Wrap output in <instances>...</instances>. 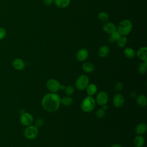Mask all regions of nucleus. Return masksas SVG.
Masks as SVG:
<instances>
[{
  "instance_id": "obj_1",
  "label": "nucleus",
  "mask_w": 147,
  "mask_h": 147,
  "mask_svg": "<svg viewBox=\"0 0 147 147\" xmlns=\"http://www.w3.org/2000/svg\"><path fill=\"white\" fill-rule=\"evenodd\" d=\"M60 99V96L56 93H48L42 99V107L48 112H55L60 107L61 104Z\"/></svg>"
},
{
  "instance_id": "obj_2",
  "label": "nucleus",
  "mask_w": 147,
  "mask_h": 147,
  "mask_svg": "<svg viewBox=\"0 0 147 147\" xmlns=\"http://www.w3.org/2000/svg\"><path fill=\"white\" fill-rule=\"evenodd\" d=\"M133 29V24L131 21L127 19L122 20L117 27V30L121 34V36H127L131 31Z\"/></svg>"
},
{
  "instance_id": "obj_3",
  "label": "nucleus",
  "mask_w": 147,
  "mask_h": 147,
  "mask_svg": "<svg viewBox=\"0 0 147 147\" xmlns=\"http://www.w3.org/2000/svg\"><path fill=\"white\" fill-rule=\"evenodd\" d=\"M96 102L91 96L86 97L81 103L82 110L86 113H90L94 110L95 107Z\"/></svg>"
},
{
  "instance_id": "obj_4",
  "label": "nucleus",
  "mask_w": 147,
  "mask_h": 147,
  "mask_svg": "<svg viewBox=\"0 0 147 147\" xmlns=\"http://www.w3.org/2000/svg\"><path fill=\"white\" fill-rule=\"evenodd\" d=\"M38 134V127L34 125H29L26 126L24 131V134L25 138L28 140H33Z\"/></svg>"
},
{
  "instance_id": "obj_5",
  "label": "nucleus",
  "mask_w": 147,
  "mask_h": 147,
  "mask_svg": "<svg viewBox=\"0 0 147 147\" xmlns=\"http://www.w3.org/2000/svg\"><path fill=\"white\" fill-rule=\"evenodd\" d=\"M88 84L89 79L88 76L85 75H81L79 76L75 82V86L76 88L80 91L86 89Z\"/></svg>"
},
{
  "instance_id": "obj_6",
  "label": "nucleus",
  "mask_w": 147,
  "mask_h": 147,
  "mask_svg": "<svg viewBox=\"0 0 147 147\" xmlns=\"http://www.w3.org/2000/svg\"><path fill=\"white\" fill-rule=\"evenodd\" d=\"M46 86L49 91L56 93L60 90L61 84L56 79H50L47 82Z\"/></svg>"
},
{
  "instance_id": "obj_7",
  "label": "nucleus",
  "mask_w": 147,
  "mask_h": 147,
  "mask_svg": "<svg viewBox=\"0 0 147 147\" xmlns=\"http://www.w3.org/2000/svg\"><path fill=\"white\" fill-rule=\"evenodd\" d=\"M20 122L22 125L25 126L31 125L33 122V117L29 113H24L20 117Z\"/></svg>"
},
{
  "instance_id": "obj_8",
  "label": "nucleus",
  "mask_w": 147,
  "mask_h": 147,
  "mask_svg": "<svg viewBox=\"0 0 147 147\" xmlns=\"http://www.w3.org/2000/svg\"><path fill=\"white\" fill-rule=\"evenodd\" d=\"M109 99L108 95L105 91H101L99 92L96 96V102L100 106L106 105Z\"/></svg>"
},
{
  "instance_id": "obj_9",
  "label": "nucleus",
  "mask_w": 147,
  "mask_h": 147,
  "mask_svg": "<svg viewBox=\"0 0 147 147\" xmlns=\"http://www.w3.org/2000/svg\"><path fill=\"white\" fill-rule=\"evenodd\" d=\"M113 103L115 107H121L125 103V98L122 94H117L113 97Z\"/></svg>"
},
{
  "instance_id": "obj_10",
  "label": "nucleus",
  "mask_w": 147,
  "mask_h": 147,
  "mask_svg": "<svg viewBox=\"0 0 147 147\" xmlns=\"http://www.w3.org/2000/svg\"><path fill=\"white\" fill-rule=\"evenodd\" d=\"M76 59L79 61H83L87 59L88 57V52L85 48H81L76 53Z\"/></svg>"
},
{
  "instance_id": "obj_11",
  "label": "nucleus",
  "mask_w": 147,
  "mask_h": 147,
  "mask_svg": "<svg viewBox=\"0 0 147 147\" xmlns=\"http://www.w3.org/2000/svg\"><path fill=\"white\" fill-rule=\"evenodd\" d=\"M12 65L14 69L18 71L23 70L25 67V63L24 61L20 58L15 59L13 61Z\"/></svg>"
},
{
  "instance_id": "obj_12",
  "label": "nucleus",
  "mask_w": 147,
  "mask_h": 147,
  "mask_svg": "<svg viewBox=\"0 0 147 147\" xmlns=\"http://www.w3.org/2000/svg\"><path fill=\"white\" fill-rule=\"evenodd\" d=\"M137 57L143 61H147V48L146 47H142L140 48L137 51Z\"/></svg>"
},
{
  "instance_id": "obj_13",
  "label": "nucleus",
  "mask_w": 147,
  "mask_h": 147,
  "mask_svg": "<svg viewBox=\"0 0 147 147\" xmlns=\"http://www.w3.org/2000/svg\"><path fill=\"white\" fill-rule=\"evenodd\" d=\"M103 30L105 32L110 34L117 30V26L113 22H106L103 25Z\"/></svg>"
},
{
  "instance_id": "obj_14",
  "label": "nucleus",
  "mask_w": 147,
  "mask_h": 147,
  "mask_svg": "<svg viewBox=\"0 0 147 147\" xmlns=\"http://www.w3.org/2000/svg\"><path fill=\"white\" fill-rule=\"evenodd\" d=\"M110 53V48L107 45H103L100 47L98 51V56L101 58L106 57Z\"/></svg>"
},
{
  "instance_id": "obj_15",
  "label": "nucleus",
  "mask_w": 147,
  "mask_h": 147,
  "mask_svg": "<svg viewBox=\"0 0 147 147\" xmlns=\"http://www.w3.org/2000/svg\"><path fill=\"white\" fill-rule=\"evenodd\" d=\"M146 130L147 125L146 123L143 122L138 124L135 128V131L137 135H142L144 134L146 131Z\"/></svg>"
},
{
  "instance_id": "obj_16",
  "label": "nucleus",
  "mask_w": 147,
  "mask_h": 147,
  "mask_svg": "<svg viewBox=\"0 0 147 147\" xmlns=\"http://www.w3.org/2000/svg\"><path fill=\"white\" fill-rule=\"evenodd\" d=\"M145 144V138L141 135L137 136L133 140V144L135 147H142Z\"/></svg>"
},
{
  "instance_id": "obj_17",
  "label": "nucleus",
  "mask_w": 147,
  "mask_h": 147,
  "mask_svg": "<svg viewBox=\"0 0 147 147\" xmlns=\"http://www.w3.org/2000/svg\"><path fill=\"white\" fill-rule=\"evenodd\" d=\"M136 102L139 106L141 107H145L147 105L146 97L142 94L139 95L136 97Z\"/></svg>"
},
{
  "instance_id": "obj_18",
  "label": "nucleus",
  "mask_w": 147,
  "mask_h": 147,
  "mask_svg": "<svg viewBox=\"0 0 147 147\" xmlns=\"http://www.w3.org/2000/svg\"><path fill=\"white\" fill-rule=\"evenodd\" d=\"M53 2L57 7L63 9L68 7L69 5L71 0H54Z\"/></svg>"
},
{
  "instance_id": "obj_19",
  "label": "nucleus",
  "mask_w": 147,
  "mask_h": 147,
  "mask_svg": "<svg viewBox=\"0 0 147 147\" xmlns=\"http://www.w3.org/2000/svg\"><path fill=\"white\" fill-rule=\"evenodd\" d=\"M82 69L85 72L91 73L94 71L95 67L92 63L90 62H87L83 64Z\"/></svg>"
},
{
  "instance_id": "obj_20",
  "label": "nucleus",
  "mask_w": 147,
  "mask_h": 147,
  "mask_svg": "<svg viewBox=\"0 0 147 147\" xmlns=\"http://www.w3.org/2000/svg\"><path fill=\"white\" fill-rule=\"evenodd\" d=\"M110 36L109 37V41L111 43H113L115 41H117L119 37L121 36V34L119 33V32L117 30H115V31L113 32L110 34H109Z\"/></svg>"
},
{
  "instance_id": "obj_21",
  "label": "nucleus",
  "mask_w": 147,
  "mask_h": 147,
  "mask_svg": "<svg viewBox=\"0 0 147 147\" xmlns=\"http://www.w3.org/2000/svg\"><path fill=\"white\" fill-rule=\"evenodd\" d=\"M123 54L126 58L131 59L134 57L135 52L133 48L130 47H126L123 50Z\"/></svg>"
},
{
  "instance_id": "obj_22",
  "label": "nucleus",
  "mask_w": 147,
  "mask_h": 147,
  "mask_svg": "<svg viewBox=\"0 0 147 147\" xmlns=\"http://www.w3.org/2000/svg\"><path fill=\"white\" fill-rule=\"evenodd\" d=\"M86 91L88 96H92L96 92L97 87L94 83L90 84L86 88Z\"/></svg>"
},
{
  "instance_id": "obj_23",
  "label": "nucleus",
  "mask_w": 147,
  "mask_h": 147,
  "mask_svg": "<svg viewBox=\"0 0 147 147\" xmlns=\"http://www.w3.org/2000/svg\"><path fill=\"white\" fill-rule=\"evenodd\" d=\"M60 103L64 106H69L72 104L73 100L72 98L67 95L60 99Z\"/></svg>"
},
{
  "instance_id": "obj_24",
  "label": "nucleus",
  "mask_w": 147,
  "mask_h": 147,
  "mask_svg": "<svg viewBox=\"0 0 147 147\" xmlns=\"http://www.w3.org/2000/svg\"><path fill=\"white\" fill-rule=\"evenodd\" d=\"M98 17L100 21L104 22V23L107 22L109 19V14L105 11H101V12L99 13Z\"/></svg>"
},
{
  "instance_id": "obj_25",
  "label": "nucleus",
  "mask_w": 147,
  "mask_h": 147,
  "mask_svg": "<svg viewBox=\"0 0 147 147\" xmlns=\"http://www.w3.org/2000/svg\"><path fill=\"white\" fill-rule=\"evenodd\" d=\"M117 44L119 47H124L127 42V38L125 36H121L116 41Z\"/></svg>"
},
{
  "instance_id": "obj_26",
  "label": "nucleus",
  "mask_w": 147,
  "mask_h": 147,
  "mask_svg": "<svg viewBox=\"0 0 147 147\" xmlns=\"http://www.w3.org/2000/svg\"><path fill=\"white\" fill-rule=\"evenodd\" d=\"M147 71V61H143L140 64L138 67V71L140 74H144Z\"/></svg>"
},
{
  "instance_id": "obj_27",
  "label": "nucleus",
  "mask_w": 147,
  "mask_h": 147,
  "mask_svg": "<svg viewBox=\"0 0 147 147\" xmlns=\"http://www.w3.org/2000/svg\"><path fill=\"white\" fill-rule=\"evenodd\" d=\"M64 90H65V92L67 94V95L70 96L74 94V92L75 91V88H74V86H68L65 87Z\"/></svg>"
},
{
  "instance_id": "obj_28",
  "label": "nucleus",
  "mask_w": 147,
  "mask_h": 147,
  "mask_svg": "<svg viewBox=\"0 0 147 147\" xmlns=\"http://www.w3.org/2000/svg\"><path fill=\"white\" fill-rule=\"evenodd\" d=\"M105 115V110H104L103 108H100L98 109L96 113V117L98 119H101L103 118Z\"/></svg>"
},
{
  "instance_id": "obj_29",
  "label": "nucleus",
  "mask_w": 147,
  "mask_h": 147,
  "mask_svg": "<svg viewBox=\"0 0 147 147\" xmlns=\"http://www.w3.org/2000/svg\"><path fill=\"white\" fill-rule=\"evenodd\" d=\"M123 87V84L120 82H118L114 84V91H115L117 92L121 91L122 90Z\"/></svg>"
},
{
  "instance_id": "obj_30",
  "label": "nucleus",
  "mask_w": 147,
  "mask_h": 147,
  "mask_svg": "<svg viewBox=\"0 0 147 147\" xmlns=\"http://www.w3.org/2000/svg\"><path fill=\"white\" fill-rule=\"evenodd\" d=\"M43 123H44L43 119L41 118H38L35 121L34 126H36L37 127H40L43 125Z\"/></svg>"
},
{
  "instance_id": "obj_31",
  "label": "nucleus",
  "mask_w": 147,
  "mask_h": 147,
  "mask_svg": "<svg viewBox=\"0 0 147 147\" xmlns=\"http://www.w3.org/2000/svg\"><path fill=\"white\" fill-rule=\"evenodd\" d=\"M7 32L4 28L0 27V40H2L5 38L6 36Z\"/></svg>"
},
{
  "instance_id": "obj_32",
  "label": "nucleus",
  "mask_w": 147,
  "mask_h": 147,
  "mask_svg": "<svg viewBox=\"0 0 147 147\" xmlns=\"http://www.w3.org/2000/svg\"><path fill=\"white\" fill-rule=\"evenodd\" d=\"M42 2L44 5L47 6H50L53 3L54 0H42Z\"/></svg>"
},
{
  "instance_id": "obj_33",
  "label": "nucleus",
  "mask_w": 147,
  "mask_h": 147,
  "mask_svg": "<svg viewBox=\"0 0 147 147\" xmlns=\"http://www.w3.org/2000/svg\"><path fill=\"white\" fill-rule=\"evenodd\" d=\"M130 96L131 98H136V97L137 96V94H136V92H134V91H132V92H131L130 93Z\"/></svg>"
},
{
  "instance_id": "obj_34",
  "label": "nucleus",
  "mask_w": 147,
  "mask_h": 147,
  "mask_svg": "<svg viewBox=\"0 0 147 147\" xmlns=\"http://www.w3.org/2000/svg\"><path fill=\"white\" fill-rule=\"evenodd\" d=\"M110 147H122V146L118 144H112Z\"/></svg>"
},
{
  "instance_id": "obj_35",
  "label": "nucleus",
  "mask_w": 147,
  "mask_h": 147,
  "mask_svg": "<svg viewBox=\"0 0 147 147\" xmlns=\"http://www.w3.org/2000/svg\"><path fill=\"white\" fill-rule=\"evenodd\" d=\"M102 106V108H103L104 110H106V109H107V106L106 105H103V106Z\"/></svg>"
}]
</instances>
